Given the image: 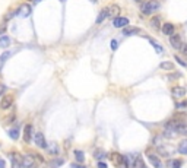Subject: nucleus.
Here are the masks:
<instances>
[{
  "label": "nucleus",
  "instance_id": "0eeeda50",
  "mask_svg": "<svg viewBox=\"0 0 187 168\" xmlns=\"http://www.w3.org/2000/svg\"><path fill=\"white\" fill-rule=\"evenodd\" d=\"M31 12H32V9H31L29 4H22V6L18 9V15L22 16V18H28V16L31 15Z\"/></svg>",
  "mask_w": 187,
  "mask_h": 168
},
{
  "label": "nucleus",
  "instance_id": "2eb2a0df",
  "mask_svg": "<svg viewBox=\"0 0 187 168\" xmlns=\"http://www.w3.org/2000/svg\"><path fill=\"white\" fill-rule=\"evenodd\" d=\"M111 159H113V162L116 164V167H119L121 162L124 161V157H123V155H120V154H116V152H113V154H111Z\"/></svg>",
  "mask_w": 187,
  "mask_h": 168
},
{
  "label": "nucleus",
  "instance_id": "aec40b11",
  "mask_svg": "<svg viewBox=\"0 0 187 168\" xmlns=\"http://www.w3.org/2000/svg\"><path fill=\"white\" fill-rule=\"evenodd\" d=\"M11 45V38L9 37H2L0 38V48H8Z\"/></svg>",
  "mask_w": 187,
  "mask_h": 168
},
{
  "label": "nucleus",
  "instance_id": "7ed1b4c3",
  "mask_svg": "<svg viewBox=\"0 0 187 168\" xmlns=\"http://www.w3.org/2000/svg\"><path fill=\"white\" fill-rule=\"evenodd\" d=\"M34 142H35V145L38 146V148H41V149H47V142H45L44 139V134L43 133H35L34 134Z\"/></svg>",
  "mask_w": 187,
  "mask_h": 168
},
{
  "label": "nucleus",
  "instance_id": "b1692460",
  "mask_svg": "<svg viewBox=\"0 0 187 168\" xmlns=\"http://www.w3.org/2000/svg\"><path fill=\"white\" fill-rule=\"evenodd\" d=\"M47 151L50 154H53V155H57L59 154V146L56 145V143H50V145L47 146Z\"/></svg>",
  "mask_w": 187,
  "mask_h": 168
},
{
  "label": "nucleus",
  "instance_id": "4be33fe9",
  "mask_svg": "<svg viewBox=\"0 0 187 168\" xmlns=\"http://www.w3.org/2000/svg\"><path fill=\"white\" fill-rule=\"evenodd\" d=\"M63 164H65V159L59 158V159H53V161H51V162H50L48 165H50L51 168H57V167H62Z\"/></svg>",
  "mask_w": 187,
  "mask_h": 168
},
{
  "label": "nucleus",
  "instance_id": "5701e85b",
  "mask_svg": "<svg viewBox=\"0 0 187 168\" xmlns=\"http://www.w3.org/2000/svg\"><path fill=\"white\" fill-rule=\"evenodd\" d=\"M75 159H76V162L82 164L83 159H85V154H83L82 151H75Z\"/></svg>",
  "mask_w": 187,
  "mask_h": 168
},
{
  "label": "nucleus",
  "instance_id": "ea45409f",
  "mask_svg": "<svg viewBox=\"0 0 187 168\" xmlns=\"http://www.w3.org/2000/svg\"><path fill=\"white\" fill-rule=\"evenodd\" d=\"M32 2H35V3H37V2H40V0H32Z\"/></svg>",
  "mask_w": 187,
  "mask_h": 168
},
{
  "label": "nucleus",
  "instance_id": "cd10ccee",
  "mask_svg": "<svg viewBox=\"0 0 187 168\" xmlns=\"http://www.w3.org/2000/svg\"><path fill=\"white\" fill-rule=\"evenodd\" d=\"M176 108L177 110H183V108H187V101H184V102H177L176 104Z\"/></svg>",
  "mask_w": 187,
  "mask_h": 168
},
{
  "label": "nucleus",
  "instance_id": "9b49d317",
  "mask_svg": "<svg viewBox=\"0 0 187 168\" xmlns=\"http://www.w3.org/2000/svg\"><path fill=\"white\" fill-rule=\"evenodd\" d=\"M148 159H149V162H151L155 168H162V162H161L159 157H156L154 154H148Z\"/></svg>",
  "mask_w": 187,
  "mask_h": 168
},
{
  "label": "nucleus",
  "instance_id": "6ab92c4d",
  "mask_svg": "<svg viewBox=\"0 0 187 168\" xmlns=\"http://www.w3.org/2000/svg\"><path fill=\"white\" fill-rule=\"evenodd\" d=\"M139 28H134V26H132V28H124L123 29V34L124 35H134V34H139Z\"/></svg>",
  "mask_w": 187,
  "mask_h": 168
},
{
  "label": "nucleus",
  "instance_id": "72a5a7b5",
  "mask_svg": "<svg viewBox=\"0 0 187 168\" xmlns=\"http://www.w3.org/2000/svg\"><path fill=\"white\" fill-rule=\"evenodd\" d=\"M97 167H98V168H108V165H107L105 162H102V161H99L98 164H97Z\"/></svg>",
  "mask_w": 187,
  "mask_h": 168
},
{
  "label": "nucleus",
  "instance_id": "f8f14e48",
  "mask_svg": "<svg viewBox=\"0 0 187 168\" xmlns=\"http://www.w3.org/2000/svg\"><path fill=\"white\" fill-rule=\"evenodd\" d=\"M31 139H32V124H26L23 129V140L31 142Z\"/></svg>",
  "mask_w": 187,
  "mask_h": 168
},
{
  "label": "nucleus",
  "instance_id": "473e14b6",
  "mask_svg": "<svg viewBox=\"0 0 187 168\" xmlns=\"http://www.w3.org/2000/svg\"><path fill=\"white\" fill-rule=\"evenodd\" d=\"M95 157H97V159H102V158H105V152H95Z\"/></svg>",
  "mask_w": 187,
  "mask_h": 168
},
{
  "label": "nucleus",
  "instance_id": "c756f323",
  "mask_svg": "<svg viewBox=\"0 0 187 168\" xmlns=\"http://www.w3.org/2000/svg\"><path fill=\"white\" fill-rule=\"evenodd\" d=\"M117 48H119V41H117V40H113V41H111V50L116 51Z\"/></svg>",
  "mask_w": 187,
  "mask_h": 168
},
{
  "label": "nucleus",
  "instance_id": "c9c22d12",
  "mask_svg": "<svg viewBox=\"0 0 187 168\" xmlns=\"http://www.w3.org/2000/svg\"><path fill=\"white\" fill-rule=\"evenodd\" d=\"M0 168H6V161L3 158H0Z\"/></svg>",
  "mask_w": 187,
  "mask_h": 168
},
{
  "label": "nucleus",
  "instance_id": "e433bc0d",
  "mask_svg": "<svg viewBox=\"0 0 187 168\" xmlns=\"http://www.w3.org/2000/svg\"><path fill=\"white\" fill-rule=\"evenodd\" d=\"M5 91H6V86H5V85H0V94H3Z\"/></svg>",
  "mask_w": 187,
  "mask_h": 168
},
{
  "label": "nucleus",
  "instance_id": "2f4dec72",
  "mask_svg": "<svg viewBox=\"0 0 187 168\" xmlns=\"http://www.w3.org/2000/svg\"><path fill=\"white\" fill-rule=\"evenodd\" d=\"M70 168H86L83 164H77V162H73V164H70Z\"/></svg>",
  "mask_w": 187,
  "mask_h": 168
},
{
  "label": "nucleus",
  "instance_id": "7c9ffc66",
  "mask_svg": "<svg viewBox=\"0 0 187 168\" xmlns=\"http://www.w3.org/2000/svg\"><path fill=\"white\" fill-rule=\"evenodd\" d=\"M176 60H177V63H178V64H181L183 67H187V63L184 62V60H181L178 56H176Z\"/></svg>",
  "mask_w": 187,
  "mask_h": 168
},
{
  "label": "nucleus",
  "instance_id": "393cba45",
  "mask_svg": "<svg viewBox=\"0 0 187 168\" xmlns=\"http://www.w3.org/2000/svg\"><path fill=\"white\" fill-rule=\"evenodd\" d=\"M159 67H161V69H165V70H173V63H171V62H162V63H161V64H159Z\"/></svg>",
  "mask_w": 187,
  "mask_h": 168
},
{
  "label": "nucleus",
  "instance_id": "f704fd0d",
  "mask_svg": "<svg viewBox=\"0 0 187 168\" xmlns=\"http://www.w3.org/2000/svg\"><path fill=\"white\" fill-rule=\"evenodd\" d=\"M181 54L187 57V44H184V45H183V48H181Z\"/></svg>",
  "mask_w": 187,
  "mask_h": 168
},
{
  "label": "nucleus",
  "instance_id": "39448f33",
  "mask_svg": "<svg viewBox=\"0 0 187 168\" xmlns=\"http://www.w3.org/2000/svg\"><path fill=\"white\" fill-rule=\"evenodd\" d=\"M12 104H13V97L12 95H5L2 101H0V108L2 110H8V108H11Z\"/></svg>",
  "mask_w": 187,
  "mask_h": 168
},
{
  "label": "nucleus",
  "instance_id": "9d476101",
  "mask_svg": "<svg viewBox=\"0 0 187 168\" xmlns=\"http://www.w3.org/2000/svg\"><path fill=\"white\" fill-rule=\"evenodd\" d=\"M161 29H162V32H164L165 35H168V37H173V35H174V31H176L174 25H173V23H170V22L164 23Z\"/></svg>",
  "mask_w": 187,
  "mask_h": 168
},
{
  "label": "nucleus",
  "instance_id": "423d86ee",
  "mask_svg": "<svg viewBox=\"0 0 187 168\" xmlns=\"http://www.w3.org/2000/svg\"><path fill=\"white\" fill-rule=\"evenodd\" d=\"M107 10H108V18H111L113 21H114L116 18H119V13H120V8H119L117 4L108 6V8H107Z\"/></svg>",
  "mask_w": 187,
  "mask_h": 168
},
{
  "label": "nucleus",
  "instance_id": "f03ea898",
  "mask_svg": "<svg viewBox=\"0 0 187 168\" xmlns=\"http://www.w3.org/2000/svg\"><path fill=\"white\" fill-rule=\"evenodd\" d=\"M11 168H23V158L18 152H12L11 155Z\"/></svg>",
  "mask_w": 187,
  "mask_h": 168
},
{
  "label": "nucleus",
  "instance_id": "f3484780",
  "mask_svg": "<svg viewBox=\"0 0 187 168\" xmlns=\"http://www.w3.org/2000/svg\"><path fill=\"white\" fill-rule=\"evenodd\" d=\"M151 25H152L154 29L158 31V29L161 28V18H159V16H154V18L151 19Z\"/></svg>",
  "mask_w": 187,
  "mask_h": 168
},
{
  "label": "nucleus",
  "instance_id": "1a4fd4ad",
  "mask_svg": "<svg viewBox=\"0 0 187 168\" xmlns=\"http://www.w3.org/2000/svg\"><path fill=\"white\" fill-rule=\"evenodd\" d=\"M23 168H35V157L25 155L23 157Z\"/></svg>",
  "mask_w": 187,
  "mask_h": 168
},
{
  "label": "nucleus",
  "instance_id": "a211bd4d",
  "mask_svg": "<svg viewBox=\"0 0 187 168\" xmlns=\"http://www.w3.org/2000/svg\"><path fill=\"white\" fill-rule=\"evenodd\" d=\"M148 40H149V43H151V45L154 47V48H155V51H156L158 54H162V53H164V50H162V47H161V45L158 44L156 41H154L152 38H148Z\"/></svg>",
  "mask_w": 187,
  "mask_h": 168
},
{
  "label": "nucleus",
  "instance_id": "c85d7f7f",
  "mask_svg": "<svg viewBox=\"0 0 187 168\" xmlns=\"http://www.w3.org/2000/svg\"><path fill=\"white\" fill-rule=\"evenodd\" d=\"M9 57H11V53H9V51H6V53H3V56H2V58H0V62H2V63H5Z\"/></svg>",
  "mask_w": 187,
  "mask_h": 168
},
{
  "label": "nucleus",
  "instance_id": "f257e3e1",
  "mask_svg": "<svg viewBox=\"0 0 187 168\" xmlns=\"http://www.w3.org/2000/svg\"><path fill=\"white\" fill-rule=\"evenodd\" d=\"M159 8H161V3H159L158 0H149V2H146L142 8H140V10H142L143 15H152V13L156 12Z\"/></svg>",
  "mask_w": 187,
  "mask_h": 168
},
{
  "label": "nucleus",
  "instance_id": "4c0bfd02",
  "mask_svg": "<svg viewBox=\"0 0 187 168\" xmlns=\"http://www.w3.org/2000/svg\"><path fill=\"white\" fill-rule=\"evenodd\" d=\"M134 2H137V3H140V2H143V0H134Z\"/></svg>",
  "mask_w": 187,
  "mask_h": 168
},
{
  "label": "nucleus",
  "instance_id": "6e6552de",
  "mask_svg": "<svg viewBox=\"0 0 187 168\" xmlns=\"http://www.w3.org/2000/svg\"><path fill=\"white\" fill-rule=\"evenodd\" d=\"M113 25H114L116 28H124V26L129 25V19H127V18H123V16H119V18H116V19L113 21Z\"/></svg>",
  "mask_w": 187,
  "mask_h": 168
},
{
  "label": "nucleus",
  "instance_id": "412c9836",
  "mask_svg": "<svg viewBox=\"0 0 187 168\" xmlns=\"http://www.w3.org/2000/svg\"><path fill=\"white\" fill-rule=\"evenodd\" d=\"M9 136H11V139H13V140H16V139L19 137V127L16 126V127H13V129H11V130H9Z\"/></svg>",
  "mask_w": 187,
  "mask_h": 168
},
{
  "label": "nucleus",
  "instance_id": "bb28decb",
  "mask_svg": "<svg viewBox=\"0 0 187 168\" xmlns=\"http://www.w3.org/2000/svg\"><path fill=\"white\" fill-rule=\"evenodd\" d=\"M177 133L187 134V124L186 123H181V124H180V127L177 129Z\"/></svg>",
  "mask_w": 187,
  "mask_h": 168
},
{
  "label": "nucleus",
  "instance_id": "dca6fc26",
  "mask_svg": "<svg viewBox=\"0 0 187 168\" xmlns=\"http://www.w3.org/2000/svg\"><path fill=\"white\" fill-rule=\"evenodd\" d=\"M107 18H108V10H107V8H105V9H102V10L99 12L98 18H97V23L104 22V19H107Z\"/></svg>",
  "mask_w": 187,
  "mask_h": 168
},
{
  "label": "nucleus",
  "instance_id": "ddd939ff",
  "mask_svg": "<svg viewBox=\"0 0 187 168\" xmlns=\"http://www.w3.org/2000/svg\"><path fill=\"white\" fill-rule=\"evenodd\" d=\"M171 94H173L174 98H181V97L186 95V89L181 88V86H174V88L171 89Z\"/></svg>",
  "mask_w": 187,
  "mask_h": 168
},
{
  "label": "nucleus",
  "instance_id": "58836bf2",
  "mask_svg": "<svg viewBox=\"0 0 187 168\" xmlns=\"http://www.w3.org/2000/svg\"><path fill=\"white\" fill-rule=\"evenodd\" d=\"M91 2H94V3H97V0H91Z\"/></svg>",
  "mask_w": 187,
  "mask_h": 168
},
{
  "label": "nucleus",
  "instance_id": "a878e982",
  "mask_svg": "<svg viewBox=\"0 0 187 168\" xmlns=\"http://www.w3.org/2000/svg\"><path fill=\"white\" fill-rule=\"evenodd\" d=\"M181 165H183L181 159H173L171 161V168H181Z\"/></svg>",
  "mask_w": 187,
  "mask_h": 168
},
{
  "label": "nucleus",
  "instance_id": "4468645a",
  "mask_svg": "<svg viewBox=\"0 0 187 168\" xmlns=\"http://www.w3.org/2000/svg\"><path fill=\"white\" fill-rule=\"evenodd\" d=\"M181 155H187V139H181L178 143V149H177Z\"/></svg>",
  "mask_w": 187,
  "mask_h": 168
},
{
  "label": "nucleus",
  "instance_id": "20e7f679",
  "mask_svg": "<svg viewBox=\"0 0 187 168\" xmlns=\"http://www.w3.org/2000/svg\"><path fill=\"white\" fill-rule=\"evenodd\" d=\"M170 43H171V45L176 48V50H181L183 48V40H181V37L180 35H177V34H174L173 37H170Z\"/></svg>",
  "mask_w": 187,
  "mask_h": 168
}]
</instances>
